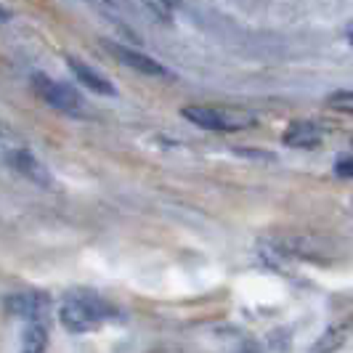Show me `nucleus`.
Wrapping results in <instances>:
<instances>
[{"mask_svg":"<svg viewBox=\"0 0 353 353\" xmlns=\"http://www.w3.org/2000/svg\"><path fill=\"white\" fill-rule=\"evenodd\" d=\"M146 8H149L152 14L162 17V21H170V17H173V6H170V3H146Z\"/></svg>","mask_w":353,"mask_h":353,"instance_id":"ddd939ff","label":"nucleus"},{"mask_svg":"<svg viewBox=\"0 0 353 353\" xmlns=\"http://www.w3.org/2000/svg\"><path fill=\"white\" fill-rule=\"evenodd\" d=\"M236 353H261L258 351V348H255V345H252V343H248V345H245V348H239V351Z\"/></svg>","mask_w":353,"mask_h":353,"instance_id":"2eb2a0df","label":"nucleus"},{"mask_svg":"<svg viewBox=\"0 0 353 353\" xmlns=\"http://www.w3.org/2000/svg\"><path fill=\"white\" fill-rule=\"evenodd\" d=\"M48 345V332L46 327L37 321V324H27L24 335H21V353H43Z\"/></svg>","mask_w":353,"mask_h":353,"instance_id":"9d476101","label":"nucleus"},{"mask_svg":"<svg viewBox=\"0 0 353 353\" xmlns=\"http://www.w3.org/2000/svg\"><path fill=\"white\" fill-rule=\"evenodd\" d=\"M330 106L343 109V112H353V90H337L330 96Z\"/></svg>","mask_w":353,"mask_h":353,"instance_id":"9b49d317","label":"nucleus"},{"mask_svg":"<svg viewBox=\"0 0 353 353\" xmlns=\"http://www.w3.org/2000/svg\"><path fill=\"white\" fill-rule=\"evenodd\" d=\"M8 19H11V11L6 6H0V21H8Z\"/></svg>","mask_w":353,"mask_h":353,"instance_id":"4468645a","label":"nucleus"},{"mask_svg":"<svg viewBox=\"0 0 353 353\" xmlns=\"http://www.w3.org/2000/svg\"><path fill=\"white\" fill-rule=\"evenodd\" d=\"M67 64H70V70L74 72L77 83H83V85L90 88L93 93H99V96H117L114 85L106 80L101 72H96L93 67H88V64H83V61H80V59H74V56L67 59Z\"/></svg>","mask_w":353,"mask_h":353,"instance_id":"6e6552de","label":"nucleus"},{"mask_svg":"<svg viewBox=\"0 0 353 353\" xmlns=\"http://www.w3.org/2000/svg\"><path fill=\"white\" fill-rule=\"evenodd\" d=\"M351 332H353V316L337 319V321H332V324L314 340V345L308 348V353H335L337 348L345 345V340L351 337Z\"/></svg>","mask_w":353,"mask_h":353,"instance_id":"0eeeda50","label":"nucleus"},{"mask_svg":"<svg viewBox=\"0 0 353 353\" xmlns=\"http://www.w3.org/2000/svg\"><path fill=\"white\" fill-rule=\"evenodd\" d=\"M6 308L19 319H30V324H37L43 314L51 308V298L43 292H19L6 301Z\"/></svg>","mask_w":353,"mask_h":353,"instance_id":"423d86ee","label":"nucleus"},{"mask_svg":"<svg viewBox=\"0 0 353 353\" xmlns=\"http://www.w3.org/2000/svg\"><path fill=\"white\" fill-rule=\"evenodd\" d=\"M0 143H3V157H6V162L17 170L19 176H24L27 181L37 183V186H51L53 181L48 168L32 154V149L27 143L19 141L17 136H11L8 130L3 133V128H0Z\"/></svg>","mask_w":353,"mask_h":353,"instance_id":"7ed1b4c3","label":"nucleus"},{"mask_svg":"<svg viewBox=\"0 0 353 353\" xmlns=\"http://www.w3.org/2000/svg\"><path fill=\"white\" fill-rule=\"evenodd\" d=\"M114 316H117L114 305L99 295H90V292L67 295L59 305V321L72 335L96 332L99 327H104L106 321H112Z\"/></svg>","mask_w":353,"mask_h":353,"instance_id":"f257e3e1","label":"nucleus"},{"mask_svg":"<svg viewBox=\"0 0 353 353\" xmlns=\"http://www.w3.org/2000/svg\"><path fill=\"white\" fill-rule=\"evenodd\" d=\"M335 173L340 178H353V154H345V157H337L335 162Z\"/></svg>","mask_w":353,"mask_h":353,"instance_id":"f8f14e48","label":"nucleus"},{"mask_svg":"<svg viewBox=\"0 0 353 353\" xmlns=\"http://www.w3.org/2000/svg\"><path fill=\"white\" fill-rule=\"evenodd\" d=\"M321 139H324V133L314 123H292L282 136V141L292 149H316Z\"/></svg>","mask_w":353,"mask_h":353,"instance_id":"1a4fd4ad","label":"nucleus"},{"mask_svg":"<svg viewBox=\"0 0 353 353\" xmlns=\"http://www.w3.org/2000/svg\"><path fill=\"white\" fill-rule=\"evenodd\" d=\"M32 90L46 104L64 112V114H83L85 101H83L80 90L67 85V83H59L48 74H32Z\"/></svg>","mask_w":353,"mask_h":353,"instance_id":"20e7f679","label":"nucleus"},{"mask_svg":"<svg viewBox=\"0 0 353 353\" xmlns=\"http://www.w3.org/2000/svg\"><path fill=\"white\" fill-rule=\"evenodd\" d=\"M104 48L109 53H114V56L120 59V64L130 67V70L141 72V74H149V77H170V70H168V67H162L157 59L136 51V48H128V46L112 43V40H104Z\"/></svg>","mask_w":353,"mask_h":353,"instance_id":"39448f33","label":"nucleus"},{"mask_svg":"<svg viewBox=\"0 0 353 353\" xmlns=\"http://www.w3.org/2000/svg\"><path fill=\"white\" fill-rule=\"evenodd\" d=\"M181 114L192 125H199L205 130H245L255 125V117L245 109H229V106H186Z\"/></svg>","mask_w":353,"mask_h":353,"instance_id":"f03ea898","label":"nucleus"}]
</instances>
